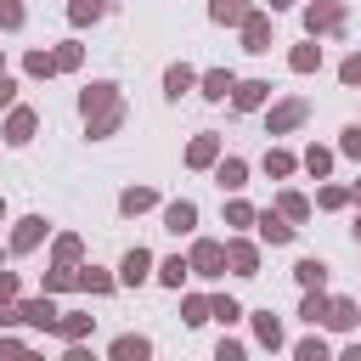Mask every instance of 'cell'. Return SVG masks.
<instances>
[{
  "mask_svg": "<svg viewBox=\"0 0 361 361\" xmlns=\"http://www.w3.org/2000/svg\"><path fill=\"white\" fill-rule=\"evenodd\" d=\"M85 118H90V135H107L118 124V102H113V85H96L85 90Z\"/></svg>",
  "mask_w": 361,
  "mask_h": 361,
  "instance_id": "cell-1",
  "label": "cell"
},
{
  "mask_svg": "<svg viewBox=\"0 0 361 361\" xmlns=\"http://www.w3.org/2000/svg\"><path fill=\"white\" fill-rule=\"evenodd\" d=\"M220 259H226V254H220L214 243H197V254H192V265H197L203 276H214V271H220Z\"/></svg>",
  "mask_w": 361,
  "mask_h": 361,
  "instance_id": "cell-2",
  "label": "cell"
},
{
  "mask_svg": "<svg viewBox=\"0 0 361 361\" xmlns=\"http://www.w3.org/2000/svg\"><path fill=\"white\" fill-rule=\"evenodd\" d=\"M293 276H299L305 288H322V282H327V265H322V259H299V265H293Z\"/></svg>",
  "mask_w": 361,
  "mask_h": 361,
  "instance_id": "cell-3",
  "label": "cell"
},
{
  "mask_svg": "<svg viewBox=\"0 0 361 361\" xmlns=\"http://www.w3.org/2000/svg\"><path fill=\"white\" fill-rule=\"evenodd\" d=\"M147 265H152V254H147V248H130V259H124V282H141Z\"/></svg>",
  "mask_w": 361,
  "mask_h": 361,
  "instance_id": "cell-4",
  "label": "cell"
},
{
  "mask_svg": "<svg viewBox=\"0 0 361 361\" xmlns=\"http://www.w3.org/2000/svg\"><path fill=\"white\" fill-rule=\"evenodd\" d=\"M164 220H169V231H192V220H197V214H192V203H169V214H164Z\"/></svg>",
  "mask_w": 361,
  "mask_h": 361,
  "instance_id": "cell-5",
  "label": "cell"
},
{
  "mask_svg": "<svg viewBox=\"0 0 361 361\" xmlns=\"http://www.w3.org/2000/svg\"><path fill=\"white\" fill-rule=\"evenodd\" d=\"M338 23H344L338 6H316V11H310V28H338Z\"/></svg>",
  "mask_w": 361,
  "mask_h": 361,
  "instance_id": "cell-6",
  "label": "cell"
},
{
  "mask_svg": "<svg viewBox=\"0 0 361 361\" xmlns=\"http://www.w3.org/2000/svg\"><path fill=\"white\" fill-rule=\"evenodd\" d=\"M226 90H231V73H203V96L209 102H220Z\"/></svg>",
  "mask_w": 361,
  "mask_h": 361,
  "instance_id": "cell-7",
  "label": "cell"
},
{
  "mask_svg": "<svg viewBox=\"0 0 361 361\" xmlns=\"http://www.w3.org/2000/svg\"><path fill=\"white\" fill-rule=\"evenodd\" d=\"M265 90H271V85H259V79H254V85H237V107H259Z\"/></svg>",
  "mask_w": 361,
  "mask_h": 361,
  "instance_id": "cell-8",
  "label": "cell"
},
{
  "mask_svg": "<svg viewBox=\"0 0 361 361\" xmlns=\"http://www.w3.org/2000/svg\"><path fill=\"white\" fill-rule=\"evenodd\" d=\"M299 118H305V102H288V107H276L271 130H288V124H299Z\"/></svg>",
  "mask_w": 361,
  "mask_h": 361,
  "instance_id": "cell-9",
  "label": "cell"
},
{
  "mask_svg": "<svg viewBox=\"0 0 361 361\" xmlns=\"http://www.w3.org/2000/svg\"><path fill=\"white\" fill-rule=\"evenodd\" d=\"M259 231H265V243H288V237H293V226H282L276 214H265V220H259Z\"/></svg>",
  "mask_w": 361,
  "mask_h": 361,
  "instance_id": "cell-10",
  "label": "cell"
},
{
  "mask_svg": "<svg viewBox=\"0 0 361 361\" xmlns=\"http://www.w3.org/2000/svg\"><path fill=\"white\" fill-rule=\"evenodd\" d=\"M231 265H237V276H254V248L248 243H231Z\"/></svg>",
  "mask_w": 361,
  "mask_h": 361,
  "instance_id": "cell-11",
  "label": "cell"
},
{
  "mask_svg": "<svg viewBox=\"0 0 361 361\" xmlns=\"http://www.w3.org/2000/svg\"><path fill=\"white\" fill-rule=\"evenodd\" d=\"M243 0H214V23H243Z\"/></svg>",
  "mask_w": 361,
  "mask_h": 361,
  "instance_id": "cell-12",
  "label": "cell"
},
{
  "mask_svg": "<svg viewBox=\"0 0 361 361\" xmlns=\"http://www.w3.org/2000/svg\"><path fill=\"white\" fill-rule=\"evenodd\" d=\"M39 226H45V220H23V231L11 237V248H34V243H39Z\"/></svg>",
  "mask_w": 361,
  "mask_h": 361,
  "instance_id": "cell-13",
  "label": "cell"
},
{
  "mask_svg": "<svg viewBox=\"0 0 361 361\" xmlns=\"http://www.w3.org/2000/svg\"><path fill=\"white\" fill-rule=\"evenodd\" d=\"M164 85H169V96H180V90L192 85V68H169V73H164Z\"/></svg>",
  "mask_w": 361,
  "mask_h": 361,
  "instance_id": "cell-14",
  "label": "cell"
},
{
  "mask_svg": "<svg viewBox=\"0 0 361 361\" xmlns=\"http://www.w3.org/2000/svg\"><path fill=\"white\" fill-rule=\"evenodd\" d=\"M327 322H333V327H350V322H355V305H344V299H338V305L327 310Z\"/></svg>",
  "mask_w": 361,
  "mask_h": 361,
  "instance_id": "cell-15",
  "label": "cell"
},
{
  "mask_svg": "<svg viewBox=\"0 0 361 361\" xmlns=\"http://www.w3.org/2000/svg\"><path fill=\"white\" fill-rule=\"evenodd\" d=\"M248 51H265V23L248 17Z\"/></svg>",
  "mask_w": 361,
  "mask_h": 361,
  "instance_id": "cell-16",
  "label": "cell"
},
{
  "mask_svg": "<svg viewBox=\"0 0 361 361\" xmlns=\"http://www.w3.org/2000/svg\"><path fill=\"white\" fill-rule=\"evenodd\" d=\"M28 130H34V113H17L11 118V141H28Z\"/></svg>",
  "mask_w": 361,
  "mask_h": 361,
  "instance_id": "cell-17",
  "label": "cell"
},
{
  "mask_svg": "<svg viewBox=\"0 0 361 361\" xmlns=\"http://www.w3.org/2000/svg\"><path fill=\"white\" fill-rule=\"evenodd\" d=\"M214 158V135H203V141H192V164H209Z\"/></svg>",
  "mask_w": 361,
  "mask_h": 361,
  "instance_id": "cell-18",
  "label": "cell"
},
{
  "mask_svg": "<svg viewBox=\"0 0 361 361\" xmlns=\"http://www.w3.org/2000/svg\"><path fill=\"white\" fill-rule=\"evenodd\" d=\"M220 180H226V186H243V164L226 158V164H220Z\"/></svg>",
  "mask_w": 361,
  "mask_h": 361,
  "instance_id": "cell-19",
  "label": "cell"
},
{
  "mask_svg": "<svg viewBox=\"0 0 361 361\" xmlns=\"http://www.w3.org/2000/svg\"><path fill=\"white\" fill-rule=\"evenodd\" d=\"M113 355H147V338H118Z\"/></svg>",
  "mask_w": 361,
  "mask_h": 361,
  "instance_id": "cell-20",
  "label": "cell"
},
{
  "mask_svg": "<svg viewBox=\"0 0 361 361\" xmlns=\"http://www.w3.org/2000/svg\"><path fill=\"white\" fill-rule=\"evenodd\" d=\"M152 203V192H124V214H135V209H147Z\"/></svg>",
  "mask_w": 361,
  "mask_h": 361,
  "instance_id": "cell-21",
  "label": "cell"
},
{
  "mask_svg": "<svg viewBox=\"0 0 361 361\" xmlns=\"http://www.w3.org/2000/svg\"><path fill=\"white\" fill-rule=\"evenodd\" d=\"M180 276H186V265H180V259H164V282H169V288H180Z\"/></svg>",
  "mask_w": 361,
  "mask_h": 361,
  "instance_id": "cell-22",
  "label": "cell"
},
{
  "mask_svg": "<svg viewBox=\"0 0 361 361\" xmlns=\"http://www.w3.org/2000/svg\"><path fill=\"white\" fill-rule=\"evenodd\" d=\"M28 68H34V73H51V68H56V56H45V51H34V56H28Z\"/></svg>",
  "mask_w": 361,
  "mask_h": 361,
  "instance_id": "cell-23",
  "label": "cell"
},
{
  "mask_svg": "<svg viewBox=\"0 0 361 361\" xmlns=\"http://www.w3.org/2000/svg\"><path fill=\"white\" fill-rule=\"evenodd\" d=\"M344 152H355V158H361V130H344Z\"/></svg>",
  "mask_w": 361,
  "mask_h": 361,
  "instance_id": "cell-24",
  "label": "cell"
},
{
  "mask_svg": "<svg viewBox=\"0 0 361 361\" xmlns=\"http://www.w3.org/2000/svg\"><path fill=\"white\" fill-rule=\"evenodd\" d=\"M344 79H350V85H361V56H350V62H344Z\"/></svg>",
  "mask_w": 361,
  "mask_h": 361,
  "instance_id": "cell-25",
  "label": "cell"
},
{
  "mask_svg": "<svg viewBox=\"0 0 361 361\" xmlns=\"http://www.w3.org/2000/svg\"><path fill=\"white\" fill-rule=\"evenodd\" d=\"M6 102H11V79H0V107H6Z\"/></svg>",
  "mask_w": 361,
  "mask_h": 361,
  "instance_id": "cell-26",
  "label": "cell"
},
{
  "mask_svg": "<svg viewBox=\"0 0 361 361\" xmlns=\"http://www.w3.org/2000/svg\"><path fill=\"white\" fill-rule=\"evenodd\" d=\"M6 293H11V276H0V299H6Z\"/></svg>",
  "mask_w": 361,
  "mask_h": 361,
  "instance_id": "cell-27",
  "label": "cell"
},
{
  "mask_svg": "<svg viewBox=\"0 0 361 361\" xmlns=\"http://www.w3.org/2000/svg\"><path fill=\"white\" fill-rule=\"evenodd\" d=\"M271 6H293V0H271Z\"/></svg>",
  "mask_w": 361,
  "mask_h": 361,
  "instance_id": "cell-28",
  "label": "cell"
}]
</instances>
